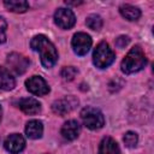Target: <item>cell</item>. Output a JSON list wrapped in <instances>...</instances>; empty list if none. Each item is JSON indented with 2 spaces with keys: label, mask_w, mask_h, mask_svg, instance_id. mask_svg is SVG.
Returning <instances> with one entry per match:
<instances>
[{
  "label": "cell",
  "mask_w": 154,
  "mask_h": 154,
  "mask_svg": "<svg viewBox=\"0 0 154 154\" xmlns=\"http://www.w3.org/2000/svg\"><path fill=\"white\" fill-rule=\"evenodd\" d=\"M30 46L35 52H38L41 63L45 67L49 69L55 65L58 60V52L54 45L45 36V35H36L31 38Z\"/></svg>",
  "instance_id": "6da1fadb"
},
{
  "label": "cell",
  "mask_w": 154,
  "mask_h": 154,
  "mask_svg": "<svg viewBox=\"0 0 154 154\" xmlns=\"http://www.w3.org/2000/svg\"><path fill=\"white\" fill-rule=\"evenodd\" d=\"M146 64H147V58L144 52L140 46H135L128 52V54L122 61L120 67L124 73L130 75L141 71L146 66Z\"/></svg>",
  "instance_id": "7a4b0ae2"
},
{
  "label": "cell",
  "mask_w": 154,
  "mask_h": 154,
  "mask_svg": "<svg viewBox=\"0 0 154 154\" xmlns=\"http://www.w3.org/2000/svg\"><path fill=\"white\" fill-rule=\"evenodd\" d=\"M116 58L114 52L109 47V45L105 41L100 42L93 53V63L99 69H106L108 67Z\"/></svg>",
  "instance_id": "3957f363"
},
{
  "label": "cell",
  "mask_w": 154,
  "mask_h": 154,
  "mask_svg": "<svg viewBox=\"0 0 154 154\" xmlns=\"http://www.w3.org/2000/svg\"><path fill=\"white\" fill-rule=\"evenodd\" d=\"M81 118L83 124L90 130H99L105 124V118L101 111L91 106H87L81 111Z\"/></svg>",
  "instance_id": "277c9868"
},
{
  "label": "cell",
  "mask_w": 154,
  "mask_h": 154,
  "mask_svg": "<svg viewBox=\"0 0 154 154\" xmlns=\"http://www.w3.org/2000/svg\"><path fill=\"white\" fill-rule=\"evenodd\" d=\"M91 38L88 34L85 32H77L73 35L72 37V41H71V45H72V48H73V52L77 54V55H85L90 47H91Z\"/></svg>",
  "instance_id": "5b68a950"
},
{
  "label": "cell",
  "mask_w": 154,
  "mask_h": 154,
  "mask_svg": "<svg viewBox=\"0 0 154 154\" xmlns=\"http://www.w3.org/2000/svg\"><path fill=\"white\" fill-rule=\"evenodd\" d=\"M54 22L61 29H70L75 25L76 17L71 10L60 7L54 13Z\"/></svg>",
  "instance_id": "8992f818"
},
{
  "label": "cell",
  "mask_w": 154,
  "mask_h": 154,
  "mask_svg": "<svg viewBox=\"0 0 154 154\" xmlns=\"http://www.w3.org/2000/svg\"><path fill=\"white\" fill-rule=\"evenodd\" d=\"M77 105H78V99L70 95V96H65L63 99L54 101L52 105V109L54 113H57L59 116H65V114L70 113L73 108H76Z\"/></svg>",
  "instance_id": "52a82bcc"
},
{
  "label": "cell",
  "mask_w": 154,
  "mask_h": 154,
  "mask_svg": "<svg viewBox=\"0 0 154 154\" xmlns=\"http://www.w3.org/2000/svg\"><path fill=\"white\" fill-rule=\"evenodd\" d=\"M6 63H7L8 67L17 75L24 73L26 71V69L29 67V60L19 53H11L7 57Z\"/></svg>",
  "instance_id": "ba28073f"
},
{
  "label": "cell",
  "mask_w": 154,
  "mask_h": 154,
  "mask_svg": "<svg viewBox=\"0 0 154 154\" xmlns=\"http://www.w3.org/2000/svg\"><path fill=\"white\" fill-rule=\"evenodd\" d=\"M25 85H26V89L31 94H34V95L42 96V95H46V94L49 93L48 84L40 76H32V77H30L29 79L25 81Z\"/></svg>",
  "instance_id": "9c48e42d"
},
{
  "label": "cell",
  "mask_w": 154,
  "mask_h": 154,
  "mask_svg": "<svg viewBox=\"0 0 154 154\" xmlns=\"http://www.w3.org/2000/svg\"><path fill=\"white\" fill-rule=\"evenodd\" d=\"M4 146H5V149L7 152H10L12 154H17V153H19V152H22L24 149L25 140L19 134H12L5 140Z\"/></svg>",
  "instance_id": "30bf717a"
},
{
  "label": "cell",
  "mask_w": 154,
  "mask_h": 154,
  "mask_svg": "<svg viewBox=\"0 0 154 154\" xmlns=\"http://www.w3.org/2000/svg\"><path fill=\"white\" fill-rule=\"evenodd\" d=\"M79 130H81V126H79L78 122L71 119V120H67L66 123H64V125L61 126L60 132H61V136L65 140L73 141V140H76L78 137Z\"/></svg>",
  "instance_id": "8fae6325"
},
{
  "label": "cell",
  "mask_w": 154,
  "mask_h": 154,
  "mask_svg": "<svg viewBox=\"0 0 154 154\" xmlns=\"http://www.w3.org/2000/svg\"><path fill=\"white\" fill-rule=\"evenodd\" d=\"M18 107L25 114H36L41 109L40 102L34 97H24L18 101Z\"/></svg>",
  "instance_id": "7c38bea8"
},
{
  "label": "cell",
  "mask_w": 154,
  "mask_h": 154,
  "mask_svg": "<svg viewBox=\"0 0 154 154\" xmlns=\"http://www.w3.org/2000/svg\"><path fill=\"white\" fill-rule=\"evenodd\" d=\"M42 132H43V125L40 120H30L26 123V126H25V134L29 138H32V140H37L42 136Z\"/></svg>",
  "instance_id": "4fadbf2b"
},
{
  "label": "cell",
  "mask_w": 154,
  "mask_h": 154,
  "mask_svg": "<svg viewBox=\"0 0 154 154\" xmlns=\"http://www.w3.org/2000/svg\"><path fill=\"white\" fill-rule=\"evenodd\" d=\"M99 154H119V147L112 137H105L100 142Z\"/></svg>",
  "instance_id": "5bb4252c"
},
{
  "label": "cell",
  "mask_w": 154,
  "mask_h": 154,
  "mask_svg": "<svg viewBox=\"0 0 154 154\" xmlns=\"http://www.w3.org/2000/svg\"><path fill=\"white\" fill-rule=\"evenodd\" d=\"M16 85V81L5 67H0V90H12Z\"/></svg>",
  "instance_id": "9a60e30c"
},
{
  "label": "cell",
  "mask_w": 154,
  "mask_h": 154,
  "mask_svg": "<svg viewBox=\"0 0 154 154\" xmlns=\"http://www.w3.org/2000/svg\"><path fill=\"white\" fill-rule=\"evenodd\" d=\"M119 12L128 20H137L141 17V11L137 7H135L132 5H129V4L122 5L119 7Z\"/></svg>",
  "instance_id": "2e32d148"
},
{
  "label": "cell",
  "mask_w": 154,
  "mask_h": 154,
  "mask_svg": "<svg viewBox=\"0 0 154 154\" xmlns=\"http://www.w3.org/2000/svg\"><path fill=\"white\" fill-rule=\"evenodd\" d=\"M4 5L8 11L17 13H23L29 10V2L24 0H5Z\"/></svg>",
  "instance_id": "e0dca14e"
},
{
  "label": "cell",
  "mask_w": 154,
  "mask_h": 154,
  "mask_svg": "<svg viewBox=\"0 0 154 154\" xmlns=\"http://www.w3.org/2000/svg\"><path fill=\"white\" fill-rule=\"evenodd\" d=\"M85 24L91 30H100L102 28V19L97 14H90V16L87 17Z\"/></svg>",
  "instance_id": "ac0fdd59"
},
{
  "label": "cell",
  "mask_w": 154,
  "mask_h": 154,
  "mask_svg": "<svg viewBox=\"0 0 154 154\" xmlns=\"http://www.w3.org/2000/svg\"><path fill=\"white\" fill-rule=\"evenodd\" d=\"M77 73H78V71H77V69L73 67V66H65V67H63L61 71H60V76H61L63 79H65V81H72V79L76 77Z\"/></svg>",
  "instance_id": "d6986e66"
},
{
  "label": "cell",
  "mask_w": 154,
  "mask_h": 154,
  "mask_svg": "<svg viewBox=\"0 0 154 154\" xmlns=\"http://www.w3.org/2000/svg\"><path fill=\"white\" fill-rule=\"evenodd\" d=\"M137 142H138V136H137L136 132H134V131H128V132L124 135V143H125L126 147L134 148V147H136Z\"/></svg>",
  "instance_id": "ffe728a7"
},
{
  "label": "cell",
  "mask_w": 154,
  "mask_h": 154,
  "mask_svg": "<svg viewBox=\"0 0 154 154\" xmlns=\"http://www.w3.org/2000/svg\"><path fill=\"white\" fill-rule=\"evenodd\" d=\"M6 29H7L6 20L2 17H0V45L6 41Z\"/></svg>",
  "instance_id": "44dd1931"
},
{
  "label": "cell",
  "mask_w": 154,
  "mask_h": 154,
  "mask_svg": "<svg viewBox=\"0 0 154 154\" xmlns=\"http://www.w3.org/2000/svg\"><path fill=\"white\" fill-rule=\"evenodd\" d=\"M130 42V38L128 36H119L116 40V46L119 48H124L125 46H128V43Z\"/></svg>",
  "instance_id": "7402d4cb"
},
{
  "label": "cell",
  "mask_w": 154,
  "mask_h": 154,
  "mask_svg": "<svg viewBox=\"0 0 154 154\" xmlns=\"http://www.w3.org/2000/svg\"><path fill=\"white\" fill-rule=\"evenodd\" d=\"M1 116H2V109H1V106H0V122H1Z\"/></svg>",
  "instance_id": "603a6c76"
}]
</instances>
